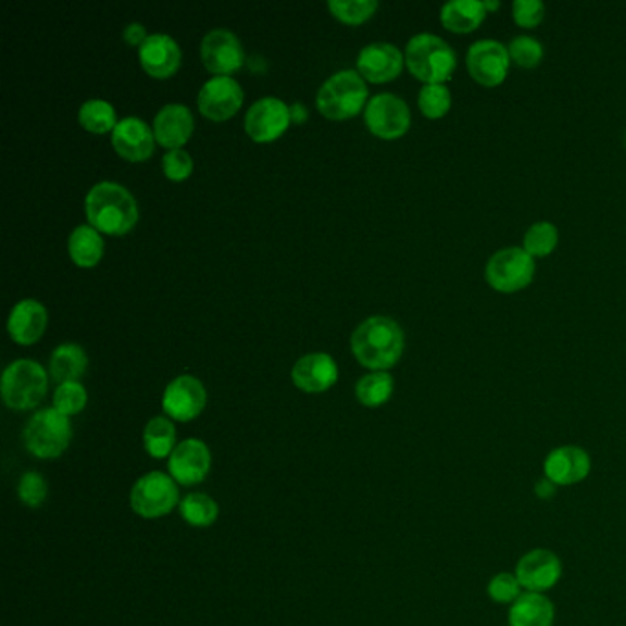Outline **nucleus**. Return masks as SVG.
Returning <instances> with one entry per match:
<instances>
[{"label": "nucleus", "mask_w": 626, "mask_h": 626, "mask_svg": "<svg viewBox=\"0 0 626 626\" xmlns=\"http://www.w3.org/2000/svg\"><path fill=\"white\" fill-rule=\"evenodd\" d=\"M351 349L362 366L373 372H386L401 359L404 333L390 316H372L356 327L351 337Z\"/></svg>", "instance_id": "f257e3e1"}, {"label": "nucleus", "mask_w": 626, "mask_h": 626, "mask_svg": "<svg viewBox=\"0 0 626 626\" xmlns=\"http://www.w3.org/2000/svg\"><path fill=\"white\" fill-rule=\"evenodd\" d=\"M85 212L96 230L122 236L138 220L135 197L116 183L96 184L85 199Z\"/></svg>", "instance_id": "f03ea898"}, {"label": "nucleus", "mask_w": 626, "mask_h": 626, "mask_svg": "<svg viewBox=\"0 0 626 626\" xmlns=\"http://www.w3.org/2000/svg\"><path fill=\"white\" fill-rule=\"evenodd\" d=\"M408 68L425 85H445L452 79L458 55L449 42L434 34H417L406 45Z\"/></svg>", "instance_id": "7ed1b4c3"}, {"label": "nucleus", "mask_w": 626, "mask_h": 626, "mask_svg": "<svg viewBox=\"0 0 626 626\" xmlns=\"http://www.w3.org/2000/svg\"><path fill=\"white\" fill-rule=\"evenodd\" d=\"M71 439V420L55 408L39 410L24 426V447L39 460H55L65 454Z\"/></svg>", "instance_id": "20e7f679"}, {"label": "nucleus", "mask_w": 626, "mask_h": 626, "mask_svg": "<svg viewBox=\"0 0 626 626\" xmlns=\"http://www.w3.org/2000/svg\"><path fill=\"white\" fill-rule=\"evenodd\" d=\"M366 98V84L361 74L355 71H340L325 79L316 96V103L320 113L327 118L346 120L361 111Z\"/></svg>", "instance_id": "39448f33"}, {"label": "nucleus", "mask_w": 626, "mask_h": 626, "mask_svg": "<svg viewBox=\"0 0 626 626\" xmlns=\"http://www.w3.org/2000/svg\"><path fill=\"white\" fill-rule=\"evenodd\" d=\"M48 377L45 367L36 361L21 359L2 373V399L12 410H30L41 404L47 396Z\"/></svg>", "instance_id": "423d86ee"}, {"label": "nucleus", "mask_w": 626, "mask_h": 626, "mask_svg": "<svg viewBox=\"0 0 626 626\" xmlns=\"http://www.w3.org/2000/svg\"><path fill=\"white\" fill-rule=\"evenodd\" d=\"M130 509L146 521L162 518L180 505L178 484L166 473L153 471L138 478L129 497Z\"/></svg>", "instance_id": "0eeeda50"}, {"label": "nucleus", "mask_w": 626, "mask_h": 626, "mask_svg": "<svg viewBox=\"0 0 626 626\" xmlns=\"http://www.w3.org/2000/svg\"><path fill=\"white\" fill-rule=\"evenodd\" d=\"M535 260L521 247L498 250L485 266V279L492 289L503 295H513L526 289L535 278Z\"/></svg>", "instance_id": "6e6552de"}, {"label": "nucleus", "mask_w": 626, "mask_h": 626, "mask_svg": "<svg viewBox=\"0 0 626 626\" xmlns=\"http://www.w3.org/2000/svg\"><path fill=\"white\" fill-rule=\"evenodd\" d=\"M514 575L521 580L524 591L548 593L559 586L564 575V564L555 551L533 548L518 559Z\"/></svg>", "instance_id": "1a4fd4ad"}, {"label": "nucleus", "mask_w": 626, "mask_h": 626, "mask_svg": "<svg viewBox=\"0 0 626 626\" xmlns=\"http://www.w3.org/2000/svg\"><path fill=\"white\" fill-rule=\"evenodd\" d=\"M511 55L505 45L494 39H481L474 42L467 52V71L476 84L487 89L498 87L505 82Z\"/></svg>", "instance_id": "9d476101"}, {"label": "nucleus", "mask_w": 626, "mask_h": 626, "mask_svg": "<svg viewBox=\"0 0 626 626\" xmlns=\"http://www.w3.org/2000/svg\"><path fill=\"white\" fill-rule=\"evenodd\" d=\"M593 461L588 450L579 445H561L543 458V478L556 487H574L588 479Z\"/></svg>", "instance_id": "9b49d317"}, {"label": "nucleus", "mask_w": 626, "mask_h": 626, "mask_svg": "<svg viewBox=\"0 0 626 626\" xmlns=\"http://www.w3.org/2000/svg\"><path fill=\"white\" fill-rule=\"evenodd\" d=\"M410 109L399 96L383 92L367 101L366 124L373 135L393 140L410 129Z\"/></svg>", "instance_id": "f8f14e48"}, {"label": "nucleus", "mask_w": 626, "mask_h": 626, "mask_svg": "<svg viewBox=\"0 0 626 626\" xmlns=\"http://www.w3.org/2000/svg\"><path fill=\"white\" fill-rule=\"evenodd\" d=\"M167 468L178 485L191 487L202 484L212 471V452L201 439H184L170 455Z\"/></svg>", "instance_id": "ddd939ff"}, {"label": "nucleus", "mask_w": 626, "mask_h": 626, "mask_svg": "<svg viewBox=\"0 0 626 626\" xmlns=\"http://www.w3.org/2000/svg\"><path fill=\"white\" fill-rule=\"evenodd\" d=\"M206 401V388L201 380L191 375H180L167 385L162 397V408L172 420L188 423L201 415Z\"/></svg>", "instance_id": "4468645a"}, {"label": "nucleus", "mask_w": 626, "mask_h": 626, "mask_svg": "<svg viewBox=\"0 0 626 626\" xmlns=\"http://www.w3.org/2000/svg\"><path fill=\"white\" fill-rule=\"evenodd\" d=\"M290 124V109L278 98H261L247 111L245 129L255 142H268L278 138Z\"/></svg>", "instance_id": "2eb2a0df"}, {"label": "nucleus", "mask_w": 626, "mask_h": 626, "mask_svg": "<svg viewBox=\"0 0 626 626\" xmlns=\"http://www.w3.org/2000/svg\"><path fill=\"white\" fill-rule=\"evenodd\" d=\"M201 58L208 71L225 76L241 68L245 52L236 34L225 28H215L202 39Z\"/></svg>", "instance_id": "dca6fc26"}, {"label": "nucleus", "mask_w": 626, "mask_h": 626, "mask_svg": "<svg viewBox=\"0 0 626 626\" xmlns=\"http://www.w3.org/2000/svg\"><path fill=\"white\" fill-rule=\"evenodd\" d=\"M242 103L241 85L230 76H215L208 79L202 85L199 92V109L206 118L220 120L230 118L237 113V109Z\"/></svg>", "instance_id": "f3484780"}, {"label": "nucleus", "mask_w": 626, "mask_h": 626, "mask_svg": "<svg viewBox=\"0 0 626 626\" xmlns=\"http://www.w3.org/2000/svg\"><path fill=\"white\" fill-rule=\"evenodd\" d=\"M404 65V55L390 42H372L362 48L356 68L373 84H385L396 79Z\"/></svg>", "instance_id": "a211bd4d"}, {"label": "nucleus", "mask_w": 626, "mask_h": 626, "mask_svg": "<svg viewBox=\"0 0 626 626\" xmlns=\"http://www.w3.org/2000/svg\"><path fill=\"white\" fill-rule=\"evenodd\" d=\"M113 146L124 159L140 162L153 154L154 133L138 116H125L114 127Z\"/></svg>", "instance_id": "6ab92c4d"}, {"label": "nucleus", "mask_w": 626, "mask_h": 626, "mask_svg": "<svg viewBox=\"0 0 626 626\" xmlns=\"http://www.w3.org/2000/svg\"><path fill=\"white\" fill-rule=\"evenodd\" d=\"M337 378V362L327 353H309L292 367V383L308 393L329 390Z\"/></svg>", "instance_id": "aec40b11"}, {"label": "nucleus", "mask_w": 626, "mask_h": 626, "mask_svg": "<svg viewBox=\"0 0 626 626\" xmlns=\"http://www.w3.org/2000/svg\"><path fill=\"white\" fill-rule=\"evenodd\" d=\"M153 133L164 148L180 149L193 133V114L183 103H167L154 116Z\"/></svg>", "instance_id": "412c9836"}, {"label": "nucleus", "mask_w": 626, "mask_h": 626, "mask_svg": "<svg viewBox=\"0 0 626 626\" xmlns=\"http://www.w3.org/2000/svg\"><path fill=\"white\" fill-rule=\"evenodd\" d=\"M180 55L177 41L166 34H151L140 47L142 66L154 77L172 76L180 66Z\"/></svg>", "instance_id": "4be33fe9"}, {"label": "nucleus", "mask_w": 626, "mask_h": 626, "mask_svg": "<svg viewBox=\"0 0 626 626\" xmlns=\"http://www.w3.org/2000/svg\"><path fill=\"white\" fill-rule=\"evenodd\" d=\"M555 603L546 593L524 591L508 610V626H555Z\"/></svg>", "instance_id": "5701e85b"}, {"label": "nucleus", "mask_w": 626, "mask_h": 626, "mask_svg": "<svg viewBox=\"0 0 626 626\" xmlns=\"http://www.w3.org/2000/svg\"><path fill=\"white\" fill-rule=\"evenodd\" d=\"M47 309L37 300H23L12 309L8 329L13 340L18 343H34L47 329Z\"/></svg>", "instance_id": "b1692460"}, {"label": "nucleus", "mask_w": 626, "mask_h": 626, "mask_svg": "<svg viewBox=\"0 0 626 626\" xmlns=\"http://www.w3.org/2000/svg\"><path fill=\"white\" fill-rule=\"evenodd\" d=\"M485 2L478 0H452L441 8V23L454 34H471L487 17Z\"/></svg>", "instance_id": "393cba45"}, {"label": "nucleus", "mask_w": 626, "mask_h": 626, "mask_svg": "<svg viewBox=\"0 0 626 626\" xmlns=\"http://www.w3.org/2000/svg\"><path fill=\"white\" fill-rule=\"evenodd\" d=\"M87 370V355L84 348L77 343H61L53 349L50 359V373L58 383H77V378Z\"/></svg>", "instance_id": "a878e982"}, {"label": "nucleus", "mask_w": 626, "mask_h": 626, "mask_svg": "<svg viewBox=\"0 0 626 626\" xmlns=\"http://www.w3.org/2000/svg\"><path fill=\"white\" fill-rule=\"evenodd\" d=\"M177 447V428L172 420L156 415L143 428V449L153 460H164Z\"/></svg>", "instance_id": "bb28decb"}, {"label": "nucleus", "mask_w": 626, "mask_h": 626, "mask_svg": "<svg viewBox=\"0 0 626 626\" xmlns=\"http://www.w3.org/2000/svg\"><path fill=\"white\" fill-rule=\"evenodd\" d=\"M68 252L79 266H95L103 255V239L95 226L82 225L72 231L68 239Z\"/></svg>", "instance_id": "cd10ccee"}, {"label": "nucleus", "mask_w": 626, "mask_h": 626, "mask_svg": "<svg viewBox=\"0 0 626 626\" xmlns=\"http://www.w3.org/2000/svg\"><path fill=\"white\" fill-rule=\"evenodd\" d=\"M178 513L191 527H210L220 518V505L204 492H191L180 500Z\"/></svg>", "instance_id": "c85d7f7f"}, {"label": "nucleus", "mask_w": 626, "mask_h": 626, "mask_svg": "<svg viewBox=\"0 0 626 626\" xmlns=\"http://www.w3.org/2000/svg\"><path fill=\"white\" fill-rule=\"evenodd\" d=\"M393 377L388 372H372L359 378L356 399L367 408L383 406L393 396Z\"/></svg>", "instance_id": "c756f323"}, {"label": "nucleus", "mask_w": 626, "mask_h": 626, "mask_svg": "<svg viewBox=\"0 0 626 626\" xmlns=\"http://www.w3.org/2000/svg\"><path fill=\"white\" fill-rule=\"evenodd\" d=\"M79 122H82L85 129L96 133V135H101V133H107V130H114V127L118 124L114 107L105 100L85 101L82 109H79Z\"/></svg>", "instance_id": "7c9ffc66"}, {"label": "nucleus", "mask_w": 626, "mask_h": 626, "mask_svg": "<svg viewBox=\"0 0 626 626\" xmlns=\"http://www.w3.org/2000/svg\"><path fill=\"white\" fill-rule=\"evenodd\" d=\"M559 245V230L555 225H551L548 221H540L535 225L529 226V230L524 236V247L527 254L535 258H546V255L553 254Z\"/></svg>", "instance_id": "2f4dec72"}, {"label": "nucleus", "mask_w": 626, "mask_h": 626, "mask_svg": "<svg viewBox=\"0 0 626 626\" xmlns=\"http://www.w3.org/2000/svg\"><path fill=\"white\" fill-rule=\"evenodd\" d=\"M522 593H524V588L514 572H500V574L492 575L487 583V597L492 603L502 604V606L516 603Z\"/></svg>", "instance_id": "473e14b6"}, {"label": "nucleus", "mask_w": 626, "mask_h": 626, "mask_svg": "<svg viewBox=\"0 0 626 626\" xmlns=\"http://www.w3.org/2000/svg\"><path fill=\"white\" fill-rule=\"evenodd\" d=\"M452 105V95L445 85H425L420 92L421 113L426 118L439 120L449 113Z\"/></svg>", "instance_id": "72a5a7b5"}, {"label": "nucleus", "mask_w": 626, "mask_h": 626, "mask_svg": "<svg viewBox=\"0 0 626 626\" xmlns=\"http://www.w3.org/2000/svg\"><path fill=\"white\" fill-rule=\"evenodd\" d=\"M378 4L375 0H331L329 10L343 23L359 24L372 17Z\"/></svg>", "instance_id": "f704fd0d"}, {"label": "nucleus", "mask_w": 626, "mask_h": 626, "mask_svg": "<svg viewBox=\"0 0 626 626\" xmlns=\"http://www.w3.org/2000/svg\"><path fill=\"white\" fill-rule=\"evenodd\" d=\"M87 404V390L79 383H63L53 393V408L61 414L76 415Z\"/></svg>", "instance_id": "c9c22d12"}, {"label": "nucleus", "mask_w": 626, "mask_h": 626, "mask_svg": "<svg viewBox=\"0 0 626 626\" xmlns=\"http://www.w3.org/2000/svg\"><path fill=\"white\" fill-rule=\"evenodd\" d=\"M511 61L522 68H535L543 60V48L540 41L529 36L516 37L508 47Z\"/></svg>", "instance_id": "e433bc0d"}, {"label": "nucleus", "mask_w": 626, "mask_h": 626, "mask_svg": "<svg viewBox=\"0 0 626 626\" xmlns=\"http://www.w3.org/2000/svg\"><path fill=\"white\" fill-rule=\"evenodd\" d=\"M17 492L24 505L32 509L41 508L42 502L48 497L47 479L36 471L24 473L23 478L18 481Z\"/></svg>", "instance_id": "4c0bfd02"}, {"label": "nucleus", "mask_w": 626, "mask_h": 626, "mask_svg": "<svg viewBox=\"0 0 626 626\" xmlns=\"http://www.w3.org/2000/svg\"><path fill=\"white\" fill-rule=\"evenodd\" d=\"M514 23L522 28H535L546 17V7L540 0H516L513 4Z\"/></svg>", "instance_id": "58836bf2"}, {"label": "nucleus", "mask_w": 626, "mask_h": 626, "mask_svg": "<svg viewBox=\"0 0 626 626\" xmlns=\"http://www.w3.org/2000/svg\"><path fill=\"white\" fill-rule=\"evenodd\" d=\"M164 173L172 180H184L193 170V160L184 149H172L164 154Z\"/></svg>", "instance_id": "ea45409f"}, {"label": "nucleus", "mask_w": 626, "mask_h": 626, "mask_svg": "<svg viewBox=\"0 0 626 626\" xmlns=\"http://www.w3.org/2000/svg\"><path fill=\"white\" fill-rule=\"evenodd\" d=\"M148 32L143 28L142 24L140 23H130L125 26L124 30V39L125 41L133 45V47H142V42L148 39Z\"/></svg>", "instance_id": "a19ab883"}, {"label": "nucleus", "mask_w": 626, "mask_h": 626, "mask_svg": "<svg viewBox=\"0 0 626 626\" xmlns=\"http://www.w3.org/2000/svg\"><path fill=\"white\" fill-rule=\"evenodd\" d=\"M559 487L556 485L551 484L550 479L540 478L535 485V494L540 500H551V498L555 497V492Z\"/></svg>", "instance_id": "79ce46f5"}, {"label": "nucleus", "mask_w": 626, "mask_h": 626, "mask_svg": "<svg viewBox=\"0 0 626 626\" xmlns=\"http://www.w3.org/2000/svg\"><path fill=\"white\" fill-rule=\"evenodd\" d=\"M308 118V111H305V107L302 103H295V107L290 109V120H296V122H303V120Z\"/></svg>", "instance_id": "37998d69"}, {"label": "nucleus", "mask_w": 626, "mask_h": 626, "mask_svg": "<svg viewBox=\"0 0 626 626\" xmlns=\"http://www.w3.org/2000/svg\"><path fill=\"white\" fill-rule=\"evenodd\" d=\"M485 8H487V12H497L498 8H500V2L494 0V2H485Z\"/></svg>", "instance_id": "c03bdc74"}]
</instances>
